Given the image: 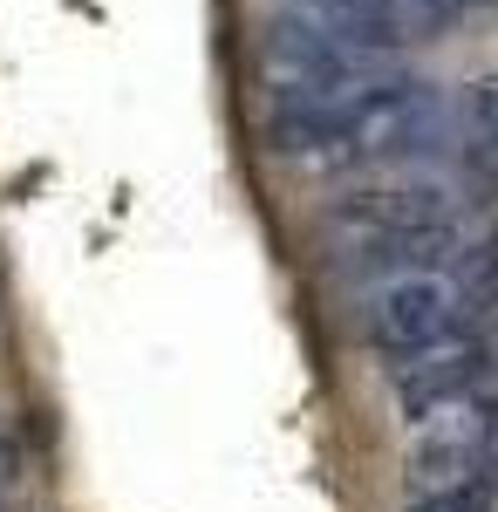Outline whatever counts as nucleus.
Returning a JSON list of instances; mask_svg holds the SVG:
<instances>
[{
    "label": "nucleus",
    "instance_id": "1",
    "mask_svg": "<svg viewBox=\"0 0 498 512\" xmlns=\"http://www.w3.org/2000/svg\"><path fill=\"white\" fill-rule=\"evenodd\" d=\"M451 130L437 89L417 76H383L369 89H348L335 103H294L267 110V144L301 164H376L430 151V137Z\"/></svg>",
    "mask_w": 498,
    "mask_h": 512
},
{
    "label": "nucleus",
    "instance_id": "6",
    "mask_svg": "<svg viewBox=\"0 0 498 512\" xmlns=\"http://www.w3.org/2000/svg\"><path fill=\"white\" fill-rule=\"evenodd\" d=\"M410 512H498V485L485 472V478H464V485H444V492H417Z\"/></svg>",
    "mask_w": 498,
    "mask_h": 512
},
{
    "label": "nucleus",
    "instance_id": "2",
    "mask_svg": "<svg viewBox=\"0 0 498 512\" xmlns=\"http://www.w3.org/2000/svg\"><path fill=\"white\" fill-rule=\"evenodd\" d=\"M471 328H478V301H471L458 267H423V274L376 280L362 315H355V335L376 355H403V349H423V342H444V335H471Z\"/></svg>",
    "mask_w": 498,
    "mask_h": 512
},
{
    "label": "nucleus",
    "instance_id": "3",
    "mask_svg": "<svg viewBox=\"0 0 498 512\" xmlns=\"http://www.w3.org/2000/svg\"><path fill=\"white\" fill-rule=\"evenodd\" d=\"M471 198L444 178H389L369 192H348L321 212V233H342L348 246L369 239H403V233H430V226H458Z\"/></svg>",
    "mask_w": 498,
    "mask_h": 512
},
{
    "label": "nucleus",
    "instance_id": "5",
    "mask_svg": "<svg viewBox=\"0 0 498 512\" xmlns=\"http://www.w3.org/2000/svg\"><path fill=\"white\" fill-rule=\"evenodd\" d=\"M458 130L471 137V151H478V144H498V76H478L471 89H464Z\"/></svg>",
    "mask_w": 498,
    "mask_h": 512
},
{
    "label": "nucleus",
    "instance_id": "4",
    "mask_svg": "<svg viewBox=\"0 0 498 512\" xmlns=\"http://www.w3.org/2000/svg\"><path fill=\"white\" fill-rule=\"evenodd\" d=\"M492 369H498L492 335H478V328H471V335H444V342L389 355V396H396V410H403L410 424H423V417H437L444 403L471 396Z\"/></svg>",
    "mask_w": 498,
    "mask_h": 512
}]
</instances>
